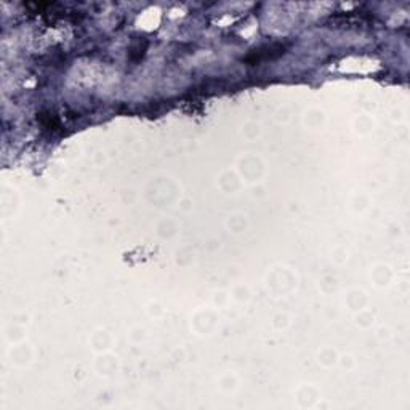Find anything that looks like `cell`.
<instances>
[{
    "label": "cell",
    "mask_w": 410,
    "mask_h": 410,
    "mask_svg": "<svg viewBox=\"0 0 410 410\" xmlns=\"http://www.w3.org/2000/svg\"><path fill=\"white\" fill-rule=\"evenodd\" d=\"M285 48H287L285 43H281V42L266 43V45L258 47L257 50H252V52L248 53L242 61L248 66L262 64V63H264V61L276 59V58L282 57V55L285 53Z\"/></svg>",
    "instance_id": "obj_1"
}]
</instances>
